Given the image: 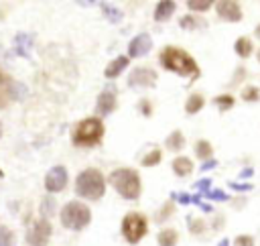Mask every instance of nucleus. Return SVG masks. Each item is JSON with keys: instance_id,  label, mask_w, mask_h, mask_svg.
Masks as SVG:
<instances>
[{"instance_id": "9d476101", "label": "nucleus", "mask_w": 260, "mask_h": 246, "mask_svg": "<svg viewBox=\"0 0 260 246\" xmlns=\"http://www.w3.org/2000/svg\"><path fill=\"white\" fill-rule=\"evenodd\" d=\"M213 8H215V14L225 22H240L244 18L242 6L236 0H219V2H215Z\"/></svg>"}, {"instance_id": "4be33fe9", "label": "nucleus", "mask_w": 260, "mask_h": 246, "mask_svg": "<svg viewBox=\"0 0 260 246\" xmlns=\"http://www.w3.org/2000/svg\"><path fill=\"white\" fill-rule=\"evenodd\" d=\"M187 230L193 236H203L207 230V224L203 218H195V216H187Z\"/></svg>"}, {"instance_id": "393cba45", "label": "nucleus", "mask_w": 260, "mask_h": 246, "mask_svg": "<svg viewBox=\"0 0 260 246\" xmlns=\"http://www.w3.org/2000/svg\"><path fill=\"white\" fill-rule=\"evenodd\" d=\"M160 161H162V150H160L158 146H154L152 150H148V152L140 159V165H142V167H156Z\"/></svg>"}, {"instance_id": "79ce46f5", "label": "nucleus", "mask_w": 260, "mask_h": 246, "mask_svg": "<svg viewBox=\"0 0 260 246\" xmlns=\"http://www.w3.org/2000/svg\"><path fill=\"white\" fill-rule=\"evenodd\" d=\"M252 175H254V171H252L250 167H246V169H242V171H240V179H250Z\"/></svg>"}, {"instance_id": "6e6552de", "label": "nucleus", "mask_w": 260, "mask_h": 246, "mask_svg": "<svg viewBox=\"0 0 260 246\" xmlns=\"http://www.w3.org/2000/svg\"><path fill=\"white\" fill-rule=\"evenodd\" d=\"M158 73L148 65H138L128 75V87H154Z\"/></svg>"}, {"instance_id": "b1692460", "label": "nucleus", "mask_w": 260, "mask_h": 246, "mask_svg": "<svg viewBox=\"0 0 260 246\" xmlns=\"http://www.w3.org/2000/svg\"><path fill=\"white\" fill-rule=\"evenodd\" d=\"M100 6H102V12H104V16H106V18H108L112 24H118V22L122 20V16H124V14H122V10H120V8H116V6L108 4V2H102Z\"/></svg>"}, {"instance_id": "c85d7f7f", "label": "nucleus", "mask_w": 260, "mask_h": 246, "mask_svg": "<svg viewBox=\"0 0 260 246\" xmlns=\"http://www.w3.org/2000/svg\"><path fill=\"white\" fill-rule=\"evenodd\" d=\"M173 213H175V201H173V199H169V201H165V203H162V207L156 211V222H167Z\"/></svg>"}, {"instance_id": "20e7f679", "label": "nucleus", "mask_w": 260, "mask_h": 246, "mask_svg": "<svg viewBox=\"0 0 260 246\" xmlns=\"http://www.w3.org/2000/svg\"><path fill=\"white\" fill-rule=\"evenodd\" d=\"M75 193L83 199L89 201H98L104 197L106 193V177L102 175L100 169H83L77 177H75Z\"/></svg>"}, {"instance_id": "2f4dec72", "label": "nucleus", "mask_w": 260, "mask_h": 246, "mask_svg": "<svg viewBox=\"0 0 260 246\" xmlns=\"http://www.w3.org/2000/svg\"><path fill=\"white\" fill-rule=\"evenodd\" d=\"M203 197H207L211 201H228L230 199V195L225 191H221V189H209L207 193H203Z\"/></svg>"}, {"instance_id": "412c9836", "label": "nucleus", "mask_w": 260, "mask_h": 246, "mask_svg": "<svg viewBox=\"0 0 260 246\" xmlns=\"http://www.w3.org/2000/svg\"><path fill=\"white\" fill-rule=\"evenodd\" d=\"M193 152H195V157L203 159V163L209 161V159H213V146H211V142L205 140V138H199V140L193 144Z\"/></svg>"}, {"instance_id": "6ab92c4d", "label": "nucleus", "mask_w": 260, "mask_h": 246, "mask_svg": "<svg viewBox=\"0 0 260 246\" xmlns=\"http://www.w3.org/2000/svg\"><path fill=\"white\" fill-rule=\"evenodd\" d=\"M177 242H179V232L175 228H165L156 234L158 246H177Z\"/></svg>"}, {"instance_id": "0eeeda50", "label": "nucleus", "mask_w": 260, "mask_h": 246, "mask_svg": "<svg viewBox=\"0 0 260 246\" xmlns=\"http://www.w3.org/2000/svg\"><path fill=\"white\" fill-rule=\"evenodd\" d=\"M51 234H53L51 222L45 220V218H41V220H37V222L28 228V232H26V242H28V246H47L49 240H51Z\"/></svg>"}, {"instance_id": "f257e3e1", "label": "nucleus", "mask_w": 260, "mask_h": 246, "mask_svg": "<svg viewBox=\"0 0 260 246\" xmlns=\"http://www.w3.org/2000/svg\"><path fill=\"white\" fill-rule=\"evenodd\" d=\"M158 63H160L162 69L173 71V73H177V75H181V77L197 79L199 73H201L197 61H195L185 49L173 47V45L165 47V49L158 53Z\"/></svg>"}, {"instance_id": "39448f33", "label": "nucleus", "mask_w": 260, "mask_h": 246, "mask_svg": "<svg viewBox=\"0 0 260 246\" xmlns=\"http://www.w3.org/2000/svg\"><path fill=\"white\" fill-rule=\"evenodd\" d=\"M59 218H61L63 228L73 230V232H79V230H83V228L89 226V222H91V209L85 203H81V201H67L61 207Z\"/></svg>"}, {"instance_id": "f8f14e48", "label": "nucleus", "mask_w": 260, "mask_h": 246, "mask_svg": "<svg viewBox=\"0 0 260 246\" xmlns=\"http://www.w3.org/2000/svg\"><path fill=\"white\" fill-rule=\"evenodd\" d=\"M152 49V37L148 33H138L128 41V59L144 57Z\"/></svg>"}, {"instance_id": "f704fd0d", "label": "nucleus", "mask_w": 260, "mask_h": 246, "mask_svg": "<svg viewBox=\"0 0 260 246\" xmlns=\"http://www.w3.org/2000/svg\"><path fill=\"white\" fill-rule=\"evenodd\" d=\"M228 187H230V189H234V191H238V193H246V191H250L254 185H252V183H248V181H244V183H242V181H230V183H228Z\"/></svg>"}, {"instance_id": "5701e85b", "label": "nucleus", "mask_w": 260, "mask_h": 246, "mask_svg": "<svg viewBox=\"0 0 260 246\" xmlns=\"http://www.w3.org/2000/svg\"><path fill=\"white\" fill-rule=\"evenodd\" d=\"M205 24H207L205 20H201V18H197V16H193V14H185V16L179 18V26H181L183 30H195V28H201V26H205Z\"/></svg>"}, {"instance_id": "c9c22d12", "label": "nucleus", "mask_w": 260, "mask_h": 246, "mask_svg": "<svg viewBox=\"0 0 260 246\" xmlns=\"http://www.w3.org/2000/svg\"><path fill=\"white\" fill-rule=\"evenodd\" d=\"M256 242H254V238L250 236V234H240V236H236V240H234V246H254Z\"/></svg>"}, {"instance_id": "a211bd4d", "label": "nucleus", "mask_w": 260, "mask_h": 246, "mask_svg": "<svg viewBox=\"0 0 260 246\" xmlns=\"http://www.w3.org/2000/svg\"><path fill=\"white\" fill-rule=\"evenodd\" d=\"M234 51H236V55L238 57H242V59H248L250 55H252V51H254V43L250 41V37H238L236 39V43H234Z\"/></svg>"}, {"instance_id": "ea45409f", "label": "nucleus", "mask_w": 260, "mask_h": 246, "mask_svg": "<svg viewBox=\"0 0 260 246\" xmlns=\"http://www.w3.org/2000/svg\"><path fill=\"white\" fill-rule=\"evenodd\" d=\"M215 167H217V161L215 159H209V161H205L201 165V171H209V169H215Z\"/></svg>"}, {"instance_id": "f3484780", "label": "nucleus", "mask_w": 260, "mask_h": 246, "mask_svg": "<svg viewBox=\"0 0 260 246\" xmlns=\"http://www.w3.org/2000/svg\"><path fill=\"white\" fill-rule=\"evenodd\" d=\"M185 144H187V140H185V134H183L181 130H173V132L165 138V146H167L169 150H173V152H181V150L185 148Z\"/></svg>"}, {"instance_id": "423d86ee", "label": "nucleus", "mask_w": 260, "mask_h": 246, "mask_svg": "<svg viewBox=\"0 0 260 246\" xmlns=\"http://www.w3.org/2000/svg\"><path fill=\"white\" fill-rule=\"evenodd\" d=\"M148 232V218L140 211H128L122 218L120 224V234L128 244H138Z\"/></svg>"}, {"instance_id": "f03ea898", "label": "nucleus", "mask_w": 260, "mask_h": 246, "mask_svg": "<svg viewBox=\"0 0 260 246\" xmlns=\"http://www.w3.org/2000/svg\"><path fill=\"white\" fill-rule=\"evenodd\" d=\"M108 183L116 189V193L124 199L136 201L142 193V181L136 169L130 167H118L108 175Z\"/></svg>"}, {"instance_id": "49530a36", "label": "nucleus", "mask_w": 260, "mask_h": 246, "mask_svg": "<svg viewBox=\"0 0 260 246\" xmlns=\"http://www.w3.org/2000/svg\"><path fill=\"white\" fill-rule=\"evenodd\" d=\"M0 132H2V130H0Z\"/></svg>"}, {"instance_id": "c03bdc74", "label": "nucleus", "mask_w": 260, "mask_h": 246, "mask_svg": "<svg viewBox=\"0 0 260 246\" xmlns=\"http://www.w3.org/2000/svg\"><path fill=\"white\" fill-rule=\"evenodd\" d=\"M254 35H256V37H258V39H260V24H258V26H256V28H254Z\"/></svg>"}, {"instance_id": "58836bf2", "label": "nucleus", "mask_w": 260, "mask_h": 246, "mask_svg": "<svg viewBox=\"0 0 260 246\" xmlns=\"http://www.w3.org/2000/svg\"><path fill=\"white\" fill-rule=\"evenodd\" d=\"M246 73H248V71H246V67H242V65H240V67H236V75H234L232 83H240L242 79H246Z\"/></svg>"}, {"instance_id": "a878e982", "label": "nucleus", "mask_w": 260, "mask_h": 246, "mask_svg": "<svg viewBox=\"0 0 260 246\" xmlns=\"http://www.w3.org/2000/svg\"><path fill=\"white\" fill-rule=\"evenodd\" d=\"M30 37L28 35H16V39H14V47H16V53L18 55H22V57H28V53H30Z\"/></svg>"}, {"instance_id": "7c9ffc66", "label": "nucleus", "mask_w": 260, "mask_h": 246, "mask_svg": "<svg viewBox=\"0 0 260 246\" xmlns=\"http://www.w3.org/2000/svg\"><path fill=\"white\" fill-rule=\"evenodd\" d=\"M0 246H14V232L8 226H0Z\"/></svg>"}, {"instance_id": "aec40b11", "label": "nucleus", "mask_w": 260, "mask_h": 246, "mask_svg": "<svg viewBox=\"0 0 260 246\" xmlns=\"http://www.w3.org/2000/svg\"><path fill=\"white\" fill-rule=\"evenodd\" d=\"M8 98H14V83L0 71V108L6 106Z\"/></svg>"}, {"instance_id": "a19ab883", "label": "nucleus", "mask_w": 260, "mask_h": 246, "mask_svg": "<svg viewBox=\"0 0 260 246\" xmlns=\"http://www.w3.org/2000/svg\"><path fill=\"white\" fill-rule=\"evenodd\" d=\"M221 226H223V216H215V220L211 224V230H219Z\"/></svg>"}, {"instance_id": "9b49d317", "label": "nucleus", "mask_w": 260, "mask_h": 246, "mask_svg": "<svg viewBox=\"0 0 260 246\" xmlns=\"http://www.w3.org/2000/svg\"><path fill=\"white\" fill-rule=\"evenodd\" d=\"M118 108V96H116V87H104L102 94L95 100V114L98 118L110 116L114 110Z\"/></svg>"}, {"instance_id": "e433bc0d", "label": "nucleus", "mask_w": 260, "mask_h": 246, "mask_svg": "<svg viewBox=\"0 0 260 246\" xmlns=\"http://www.w3.org/2000/svg\"><path fill=\"white\" fill-rule=\"evenodd\" d=\"M41 211L51 216V213L55 211V199H53V197H45L43 203H41Z\"/></svg>"}, {"instance_id": "a18cd8bd", "label": "nucleus", "mask_w": 260, "mask_h": 246, "mask_svg": "<svg viewBox=\"0 0 260 246\" xmlns=\"http://www.w3.org/2000/svg\"><path fill=\"white\" fill-rule=\"evenodd\" d=\"M256 59H258V63H260V49H258V53H256Z\"/></svg>"}, {"instance_id": "dca6fc26", "label": "nucleus", "mask_w": 260, "mask_h": 246, "mask_svg": "<svg viewBox=\"0 0 260 246\" xmlns=\"http://www.w3.org/2000/svg\"><path fill=\"white\" fill-rule=\"evenodd\" d=\"M203 106H205V96H203V94H199V91L189 94V98L185 100V112H187L189 116H193V114L201 112V110H203Z\"/></svg>"}, {"instance_id": "37998d69", "label": "nucleus", "mask_w": 260, "mask_h": 246, "mask_svg": "<svg viewBox=\"0 0 260 246\" xmlns=\"http://www.w3.org/2000/svg\"><path fill=\"white\" fill-rule=\"evenodd\" d=\"M217 246H230V242H228V238H223V240H219V244Z\"/></svg>"}, {"instance_id": "4468645a", "label": "nucleus", "mask_w": 260, "mask_h": 246, "mask_svg": "<svg viewBox=\"0 0 260 246\" xmlns=\"http://www.w3.org/2000/svg\"><path fill=\"white\" fill-rule=\"evenodd\" d=\"M175 10H177V2H173V0H160V2H156V8L152 12V18L156 22H167L175 14Z\"/></svg>"}, {"instance_id": "c756f323", "label": "nucleus", "mask_w": 260, "mask_h": 246, "mask_svg": "<svg viewBox=\"0 0 260 246\" xmlns=\"http://www.w3.org/2000/svg\"><path fill=\"white\" fill-rule=\"evenodd\" d=\"M240 96H242L244 102H258L260 100V89L256 85H244Z\"/></svg>"}, {"instance_id": "7ed1b4c3", "label": "nucleus", "mask_w": 260, "mask_h": 246, "mask_svg": "<svg viewBox=\"0 0 260 246\" xmlns=\"http://www.w3.org/2000/svg\"><path fill=\"white\" fill-rule=\"evenodd\" d=\"M104 132H106V126H104L102 118L87 116V118L79 120L75 124V128L71 130V142L75 146H81V148H91V146H98L102 142Z\"/></svg>"}, {"instance_id": "473e14b6", "label": "nucleus", "mask_w": 260, "mask_h": 246, "mask_svg": "<svg viewBox=\"0 0 260 246\" xmlns=\"http://www.w3.org/2000/svg\"><path fill=\"white\" fill-rule=\"evenodd\" d=\"M138 112H140L142 116L150 118V116H152V102H150V100H146V98L138 100Z\"/></svg>"}, {"instance_id": "4c0bfd02", "label": "nucleus", "mask_w": 260, "mask_h": 246, "mask_svg": "<svg viewBox=\"0 0 260 246\" xmlns=\"http://www.w3.org/2000/svg\"><path fill=\"white\" fill-rule=\"evenodd\" d=\"M171 199L177 201V203H181V205H189L191 203V195L189 193H173Z\"/></svg>"}, {"instance_id": "ddd939ff", "label": "nucleus", "mask_w": 260, "mask_h": 246, "mask_svg": "<svg viewBox=\"0 0 260 246\" xmlns=\"http://www.w3.org/2000/svg\"><path fill=\"white\" fill-rule=\"evenodd\" d=\"M128 65H130L128 55H118V57H114V59L106 65V69H104L106 79H116V77H120V75L126 71Z\"/></svg>"}, {"instance_id": "72a5a7b5", "label": "nucleus", "mask_w": 260, "mask_h": 246, "mask_svg": "<svg viewBox=\"0 0 260 246\" xmlns=\"http://www.w3.org/2000/svg\"><path fill=\"white\" fill-rule=\"evenodd\" d=\"M195 191L199 193V195H203V193H207L209 189H211V179L209 177H203V179H199V181H195Z\"/></svg>"}, {"instance_id": "cd10ccee", "label": "nucleus", "mask_w": 260, "mask_h": 246, "mask_svg": "<svg viewBox=\"0 0 260 246\" xmlns=\"http://www.w3.org/2000/svg\"><path fill=\"white\" fill-rule=\"evenodd\" d=\"M211 6H215V2H211V0H187V8L191 10V12H207Z\"/></svg>"}, {"instance_id": "2eb2a0df", "label": "nucleus", "mask_w": 260, "mask_h": 246, "mask_svg": "<svg viewBox=\"0 0 260 246\" xmlns=\"http://www.w3.org/2000/svg\"><path fill=\"white\" fill-rule=\"evenodd\" d=\"M171 169H173V173L177 175V177H187V175H191V171H193V161L189 159V157H175L173 159V163H171Z\"/></svg>"}, {"instance_id": "bb28decb", "label": "nucleus", "mask_w": 260, "mask_h": 246, "mask_svg": "<svg viewBox=\"0 0 260 246\" xmlns=\"http://www.w3.org/2000/svg\"><path fill=\"white\" fill-rule=\"evenodd\" d=\"M234 104H236V98H234L232 94H219V96H215V98H213V106H217L221 112L232 110V108H234Z\"/></svg>"}, {"instance_id": "1a4fd4ad", "label": "nucleus", "mask_w": 260, "mask_h": 246, "mask_svg": "<svg viewBox=\"0 0 260 246\" xmlns=\"http://www.w3.org/2000/svg\"><path fill=\"white\" fill-rule=\"evenodd\" d=\"M67 181H69V175H67V169L57 165V167H51L49 173L45 175V189L49 193H59L67 187Z\"/></svg>"}]
</instances>
